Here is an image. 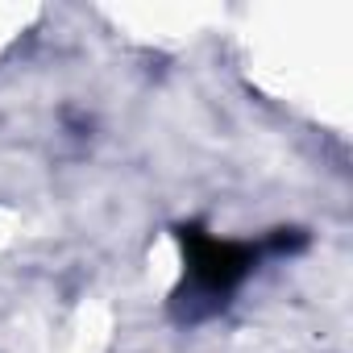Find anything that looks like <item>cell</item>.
<instances>
[{
  "instance_id": "1",
  "label": "cell",
  "mask_w": 353,
  "mask_h": 353,
  "mask_svg": "<svg viewBox=\"0 0 353 353\" xmlns=\"http://www.w3.org/2000/svg\"><path fill=\"white\" fill-rule=\"evenodd\" d=\"M179 241H183V254H188L192 283H196L204 295H229V291L254 270V262H258V250H254V245L208 237V233L196 229V225L179 229Z\"/></svg>"
}]
</instances>
